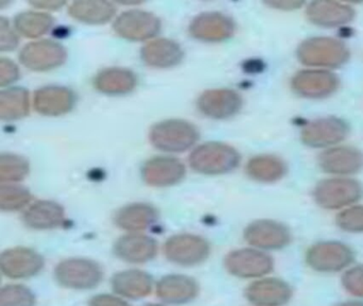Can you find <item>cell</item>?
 I'll return each instance as SVG.
<instances>
[{"label":"cell","mask_w":363,"mask_h":306,"mask_svg":"<svg viewBox=\"0 0 363 306\" xmlns=\"http://www.w3.org/2000/svg\"><path fill=\"white\" fill-rule=\"evenodd\" d=\"M341 283L350 295L363 299V264L346 269L342 274Z\"/></svg>","instance_id":"obj_37"},{"label":"cell","mask_w":363,"mask_h":306,"mask_svg":"<svg viewBox=\"0 0 363 306\" xmlns=\"http://www.w3.org/2000/svg\"><path fill=\"white\" fill-rule=\"evenodd\" d=\"M145 306H164V305H161V304H147V305H145Z\"/></svg>","instance_id":"obj_44"},{"label":"cell","mask_w":363,"mask_h":306,"mask_svg":"<svg viewBox=\"0 0 363 306\" xmlns=\"http://www.w3.org/2000/svg\"><path fill=\"white\" fill-rule=\"evenodd\" d=\"M111 286L114 293L121 297L141 299L152 293L154 280L150 274L142 270H125L114 274Z\"/></svg>","instance_id":"obj_26"},{"label":"cell","mask_w":363,"mask_h":306,"mask_svg":"<svg viewBox=\"0 0 363 306\" xmlns=\"http://www.w3.org/2000/svg\"><path fill=\"white\" fill-rule=\"evenodd\" d=\"M54 25V19L48 13L27 11L14 19L18 33L28 38H37L48 33Z\"/></svg>","instance_id":"obj_32"},{"label":"cell","mask_w":363,"mask_h":306,"mask_svg":"<svg viewBox=\"0 0 363 306\" xmlns=\"http://www.w3.org/2000/svg\"><path fill=\"white\" fill-rule=\"evenodd\" d=\"M31 6L40 10L57 11L65 6V1H31Z\"/></svg>","instance_id":"obj_42"},{"label":"cell","mask_w":363,"mask_h":306,"mask_svg":"<svg viewBox=\"0 0 363 306\" xmlns=\"http://www.w3.org/2000/svg\"><path fill=\"white\" fill-rule=\"evenodd\" d=\"M29 172V163L25 157L12 153L0 155V181L14 183L26 178Z\"/></svg>","instance_id":"obj_33"},{"label":"cell","mask_w":363,"mask_h":306,"mask_svg":"<svg viewBox=\"0 0 363 306\" xmlns=\"http://www.w3.org/2000/svg\"><path fill=\"white\" fill-rule=\"evenodd\" d=\"M184 176L186 166L175 157H152L142 168L144 181L152 187L173 186L182 181Z\"/></svg>","instance_id":"obj_18"},{"label":"cell","mask_w":363,"mask_h":306,"mask_svg":"<svg viewBox=\"0 0 363 306\" xmlns=\"http://www.w3.org/2000/svg\"><path fill=\"white\" fill-rule=\"evenodd\" d=\"M89 306H130L125 300L110 295H99L93 297Z\"/></svg>","instance_id":"obj_40"},{"label":"cell","mask_w":363,"mask_h":306,"mask_svg":"<svg viewBox=\"0 0 363 306\" xmlns=\"http://www.w3.org/2000/svg\"><path fill=\"white\" fill-rule=\"evenodd\" d=\"M244 239L252 248L267 252L286 248L292 242V234L289 227L279 221L260 219L246 227Z\"/></svg>","instance_id":"obj_9"},{"label":"cell","mask_w":363,"mask_h":306,"mask_svg":"<svg viewBox=\"0 0 363 306\" xmlns=\"http://www.w3.org/2000/svg\"><path fill=\"white\" fill-rule=\"evenodd\" d=\"M318 165L327 174L350 176L362 169L363 154L354 147H333L320 153Z\"/></svg>","instance_id":"obj_19"},{"label":"cell","mask_w":363,"mask_h":306,"mask_svg":"<svg viewBox=\"0 0 363 306\" xmlns=\"http://www.w3.org/2000/svg\"><path fill=\"white\" fill-rule=\"evenodd\" d=\"M267 6L274 8L282 11L297 10L303 6V2L301 1H269L267 2Z\"/></svg>","instance_id":"obj_41"},{"label":"cell","mask_w":363,"mask_h":306,"mask_svg":"<svg viewBox=\"0 0 363 306\" xmlns=\"http://www.w3.org/2000/svg\"><path fill=\"white\" fill-rule=\"evenodd\" d=\"M335 306H363V302L352 300V301L342 302V303L337 304Z\"/></svg>","instance_id":"obj_43"},{"label":"cell","mask_w":363,"mask_h":306,"mask_svg":"<svg viewBox=\"0 0 363 306\" xmlns=\"http://www.w3.org/2000/svg\"><path fill=\"white\" fill-rule=\"evenodd\" d=\"M165 257L180 266H196L207 261L211 246L205 238L193 234L172 236L163 246Z\"/></svg>","instance_id":"obj_8"},{"label":"cell","mask_w":363,"mask_h":306,"mask_svg":"<svg viewBox=\"0 0 363 306\" xmlns=\"http://www.w3.org/2000/svg\"><path fill=\"white\" fill-rule=\"evenodd\" d=\"M350 133V127L341 118L326 117L315 119L301 130V142L311 148H327L339 144Z\"/></svg>","instance_id":"obj_11"},{"label":"cell","mask_w":363,"mask_h":306,"mask_svg":"<svg viewBox=\"0 0 363 306\" xmlns=\"http://www.w3.org/2000/svg\"><path fill=\"white\" fill-rule=\"evenodd\" d=\"M55 276L65 288L86 290L101 284L104 270L99 263L91 259H69L57 265Z\"/></svg>","instance_id":"obj_7"},{"label":"cell","mask_w":363,"mask_h":306,"mask_svg":"<svg viewBox=\"0 0 363 306\" xmlns=\"http://www.w3.org/2000/svg\"><path fill=\"white\" fill-rule=\"evenodd\" d=\"M308 267L320 273L345 271L354 261V252L340 242H322L308 249L305 255Z\"/></svg>","instance_id":"obj_5"},{"label":"cell","mask_w":363,"mask_h":306,"mask_svg":"<svg viewBox=\"0 0 363 306\" xmlns=\"http://www.w3.org/2000/svg\"><path fill=\"white\" fill-rule=\"evenodd\" d=\"M308 19L318 27L335 28L354 19V10L348 4L333 1H313L307 6Z\"/></svg>","instance_id":"obj_22"},{"label":"cell","mask_w":363,"mask_h":306,"mask_svg":"<svg viewBox=\"0 0 363 306\" xmlns=\"http://www.w3.org/2000/svg\"><path fill=\"white\" fill-rule=\"evenodd\" d=\"M243 106V99L238 91L229 89H209L197 100V108L206 116L213 119H226L235 116Z\"/></svg>","instance_id":"obj_16"},{"label":"cell","mask_w":363,"mask_h":306,"mask_svg":"<svg viewBox=\"0 0 363 306\" xmlns=\"http://www.w3.org/2000/svg\"><path fill=\"white\" fill-rule=\"evenodd\" d=\"M246 174L250 178L258 182L273 183L281 180L286 176V165L276 155H257L248 161Z\"/></svg>","instance_id":"obj_29"},{"label":"cell","mask_w":363,"mask_h":306,"mask_svg":"<svg viewBox=\"0 0 363 306\" xmlns=\"http://www.w3.org/2000/svg\"><path fill=\"white\" fill-rule=\"evenodd\" d=\"M297 57L310 67L337 68L348 61L350 50L337 38H311L299 45Z\"/></svg>","instance_id":"obj_1"},{"label":"cell","mask_w":363,"mask_h":306,"mask_svg":"<svg viewBox=\"0 0 363 306\" xmlns=\"http://www.w3.org/2000/svg\"><path fill=\"white\" fill-rule=\"evenodd\" d=\"M29 91L23 87H10L0 93V118L4 121L18 120L29 114Z\"/></svg>","instance_id":"obj_31"},{"label":"cell","mask_w":363,"mask_h":306,"mask_svg":"<svg viewBox=\"0 0 363 306\" xmlns=\"http://www.w3.org/2000/svg\"><path fill=\"white\" fill-rule=\"evenodd\" d=\"M25 225L33 230H52L61 227L65 212L60 204L48 200L35 202L23 214Z\"/></svg>","instance_id":"obj_25"},{"label":"cell","mask_w":363,"mask_h":306,"mask_svg":"<svg viewBox=\"0 0 363 306\" xmlns=\"http://www.w3.org/2000/svg\"><path fill=\"white\" fill-rule=\"evenodd\" d=\"M335 223L342 231L363 233V205L344 208L335 217Z\"/></svg>","instance_id":"obj_36"},{"label":"cell","mask_w":363,"mask_h":306,"mask_svg":"<svg viewBox=\"0 0 363 306\" xmlns=\"http://www.w3.org/2000/svg\"><path fill=\"white\" fill-rule=\"evenodd\" d=\"M138 78L135 72L125 68H106L96 74L94 86L106 95H125L137 87Z\"/></svg>","instance_id":"obj_28"},{"label":"cell","mask_w":363,"mask_h":306,"mask_svg":"<svg viewBox=\"0 0 363 306\" xmlns=\"http://www.w3.org/2000/svg\"><path fill=\"white\" fill-rule=\"evenodd\" d=\"M31 199L30 191L21 185L7 183L0 187V208L6 212L22 210L30 203Z\"/></svg>","instance_id":"obj_34"},{"label":"cell","mask_w":363,"mask_h":306,"mask_svg":"<svg viewBox=\"0 0 363 306\" xmlns=\"http://www.w3.org/2000/svg\"><path fill=\"white\" fill-rule=\"evenodd\" d=\"M73 18L91 25H101L113 18L116 8L108 1H75L69 6Z\"/></svg>","instance_id":"obj_30"},{"label":"cell","mask_w":363,"mask_h":306,"mask_svg":"<svg viewBox=\"0 0 363 306\" xmlns=\"http://www.w3.org/2000/svg\"><path fill=\"white\" fill-rule=\"evenodd\" d=\"M75 104V93L67 87L57 85H50L38 89L33 99L35 110L45 116L67 114L73 110Z\"/></svg>","instance_id":"obj_21"},{"label":"cell","mask_w":363,"mask_h":306,"mask_svg":"<svg viewBox=\"0 0 363 306\" xmlns=\"http://www.w3.org/2000/svg\"><path fill=\"white\" fill-rule=\"evenodd\" d=\"M360 182L350 178H331L318 183L313 191L314 200L325 210H344L354 205L362 198Z\"/></svg>","instance_id":"obj_4"},{"label":"cell","mask_w":363,"mask_h":306,"mask_svg":"<svg viewBox=\"0 0 363 306\" xmlns=\"http://www.w3.org/2000/svg\"><path fill=\"white\" fill-rule=\"evenodd\" d=\"M241 157L233 147L223 142H210L201 144L191 153V168L203 174H224L239 166Z\"/></svg>","instance_id":"obj_2"},{"label":"cell","mask_w":363,"mask_h":306,"mask_svg":"<svg viewBox=\"0 0 363 306\" xmlns=\"http://www.w3.org/2000/svg\"><path fill=\"white\" fill-rule=\"evenodd\" d=\"M235 31V21L220 12L201 13L193 19L189 28L193 38L210 42L228 40Z\"/></svg>","instance_id":"obj_17"},{"label":"cell","mask_w":363,"mask_h":306,"mask_svg":"<svg viewBox=\"0 0 363 306\" xmlns=\"http://www.w3.org/2000/svg\"><path fill=\"white\" fill-rule=\"evenodd\" d=\"M339 85L337 76L325 69L301 70L291 81L295 94L310 99L329 97L337 91Z\"/></svg>","instance_id":"obj_14"},{"label":"cell","mask_w":363,"mask_h":306,"mask_svg":"<svg viewBox=\"0 0 363 306\" xmlns=\"http://www.w3.org/2000/svg\"><path fill=\"white\" fill-rule=\"evenodd\" d=\"M199 138L196 127L182 119L160 121L150 131L152 146L164 152H184L194 146Z\"/></svg>","instance_id":"obj_3"},{"label":"cell","mask_w":363,"mask_h":306,"mask_svg":"<svg viewBox=\"0 0 363 306\" xmlns=\"http://www.w3.org/2000/svg\"><path fill=\"white\" fill-rule=\"evenodd\" d=\"M44 259L30 248L8 249L0 256V268L10 278H28L37 276L44 268Z\"/></svg>","instance_id":"obj_15"},{"label":"cell","mask_w":363,"mask_h":306,"mask_svg":"<svg viewBox=\"0 0 363 306\" xmlns=\"http://www.w3.org/2000/svg\"><path fill=\"white\" fill-rule=\"evenodd\" d=\"M67 49L50 40L29 42L20 53V61L33 72H48L62 65L67 61Z\"/></svg>","instance_id":"obj_10"},{"label":"cell","mask_w":363,"mask_h":306,"mask_svg":"<svg viewBox=\"0 0 363 306\" xmlns=\"http://www.w3.org/2000/svg\"><path fill=\"white\" fill-rule=\"evenodd\" d=\"M18 76H20V70L14 62L5 57L0 60V85L1 86L5 87L12 84L18 80Z\"/></svg>","instance_id":"obj_39"},{"label":"cell","mask_w":363,"mask_h":306,"mask_svg":"<svg viewBox=\"0 0 363 306\" xmlns=\"http://www.w3.org/2000/svg\"><path fill=\"white\" fill-rule=\"evenodd\" d=\"M224 264L231 276L250 280L264 278L275 267V261L271 255L252 246L231 251L225 257Z\"/></svg>","instance_id":"obj_6"},{"label":"cell","mask_w":363,"mask_h":306,"mask_svg":"<svg viewBox=\"0 0 363 306\" xmlns=\"http://www.w3.org/2000/svg\"><path fill=\"white\" fill-rule=\"evenodd\" d=\"M159 212L147 203H133L120 208L114 216V222L121 229L139 232L148 229L158 221Z\"/></svg>","instance_id":"obj_27"},{"label":"cell","mask_w":363,"mask_h":306,"mask_svg":"<svg viewBox=\"0 0 363 306\" xmlns=\"http://www.w3.org/2000/svg\"><path fill=\"white\" fill-rule=\"evenodd\" d=\"M292 286L273 276L255 280L245 289V298L254 306H284L293 298Z\"/></svg>","instance_id":"obj_12"},{"label":"cell","mask_w":363,"mask_h":306,"mask_svg":"<svg viewBox=\"0 0 363 306\" xmlns=\"http://www.w3.org/2000/svg\"><path fill=\"white\" fill-rule=\"evenodd\" d=\"M113 250L114 254L126 263L144 264L156 257L158 242L144 234L130 233L118 238Z\"/></svg>","instance_id":"obj_20"},{"label":"cell","mask_w":363,"mask_h":306,"mask_svg":"<svg viewBox=\"0 0 363 306\" xmlns=\"http://www.w3.org/2000/svg\"><path fill=\"white\" fill-rule=\"evenodd\" d=\"M18 36L10 27L9 21L0 18V49L1 51H11L18 47Z\"/></svg>","instance_id":"obj_38"},{"label":"cell","mask_w":363,"mask_h":306,"mask_svg":"<svg viewBox=\"0 0 363 306\" xmlns=\"http://www.w3.org/2000/svg\"><path fill=\"white\" fill-rule=\"evenodd\" d=\"M35 295L24 285H7L0 291V306H35Z\"/></svg>","instance_id":"obj_35"},{"label":"cell","mask_w":363,"mask_h":306,"mask_svg":"<svg viewBox=\"0 0 363 306\" xmlns=\"http://www.w3.org/2000/svg\"><path fill=\"white\" fill-rule=\"evenodd\" d=\"M114 31L129 40H146L155 38L161 30V21L156 15L143 10H129L114 21Z\"/></svg>","instance_id":"obj_13"},{"label":"cell","mask_w":363,"mask_h":306,"mask_svg":"<svg viewBox=\"0 0 363 306\" xmlns=\"http://www.w3.org/2000/svg\"><path fill=\"white\" fill-rule=\"evenodd\" d=\"M157 295L169 304H184L199 295V283L188 276L172 274L157 283Z\"/></svg>","instance_id":"obj_23"},{"label":"cell","mask_w":363,"mask_h":306,"mask_svg":"<svg viewBox=\"0 0 363 306\" xmlns=\"http://www.w3.org/2000/svg\"><path fill=\"white\" fill-rule=\"evenodd\" d=\"M141 55L144 63L150 67L169 68L182 61L184 50L175 40L158 38L143 46Z\"/></svg>","instance_id":"obj_24"}]
</instances>
